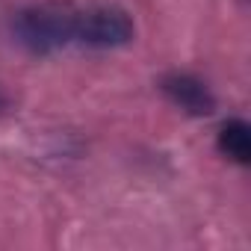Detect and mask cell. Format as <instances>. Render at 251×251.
Masks as SVG:
<instances>
[{"mask_svg":"<svg viewBox=\"0 0 251 251\" xmlns=\"http://www.w3.org/2000/svg\"><path fill=\"white\" fill-rule=\"evenodd\" d=\"M77 9L71 3H39L15 18V39L33 53H53L74 42Z\"/></svg>","mask_w":251,"mask_h":251,"instance_id":"cell-1","label":"cell"},{"mask_svg":"<svg viewBox=\"0 0 251 251\" xmlns=\"http://www.w3.org/2000/svg\"><path fill=\"white\" fill-rule=\"evenodd\" d=\"M136 27L130 21V15L118 9V6H89V9H77V24H74V42L86 45V48H98V50H109V48H121L133 39Z\"/></svg>","mask_w":251,"mask_h":251,"instance_id":"cell-2","label":"cell"},{"mask_svg":"<svg viewBox=\"0 0 251 251\" xmlns=\"http://www.w3.org/2000/svg\"><path fill=\"white\" fill-rule=\"evenodd\" d=\"M160 89L166 92V98L180 106L183 112L189 115H213L216 112V98L210 92V86L192 74H183V71H172L160 80Z\"/></svg>","mask_w":251,"mask_h":251,"instance_id":"cell-3","label":"cell"},{"mask_svg":"<svg viewBox=\"0 0 251 251\" xmlns=\"http://www.w3.org/2000/svg\"><path fill=\"white\" fill-rule=\"evenodd\" d=\"M219 151L227 160L239 163V166L251 163V127L242 118H233V121L222 124V130H219Z\"/></svg>","mask_w":251,"mask_h":251,"instance_id":"cell-4","label":"cell"},{"mask_svg":"<svg viewBox=\"0 0 251 251\" xmlns=\"http://www.w3.org/2000/svg\"><path fill=\"white\" fill-rule=\"evenodd\" d=\"M9 112V95L3 92V89H0V118H3Z\"/></svg>","mask_w":251,"mask_h":251,"instance_id":"cell-5","label":"cell"}]
</instances>
